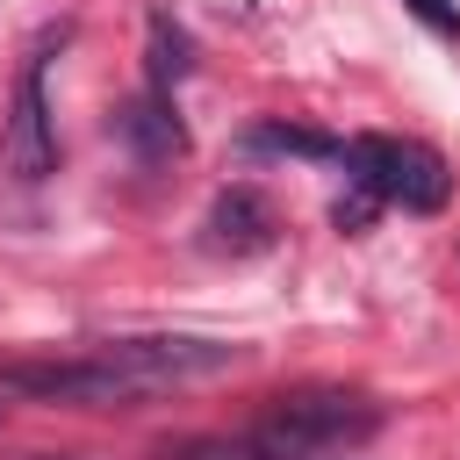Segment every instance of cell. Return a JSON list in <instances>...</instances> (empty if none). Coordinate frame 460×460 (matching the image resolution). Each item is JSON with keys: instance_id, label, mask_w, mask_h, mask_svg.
<instances>
[{"instance_id": "cell-11", "label": "cell", "mask_w": 460, "mask_h": 460, "mask_svg": "<svg viewBox=\"0 0 460 460\" xmlns=\"http://www.w3.org/2000/svg\"><path fill=\"white\" fill-rule=\"evenodd\" d=\"M402 7H410L424 29H438V36H460V7H453V0H402Z\"/></svg>"}, {"instance_id": "cell-7", "label": "cell", "mask_w": 460, "mask_h": 460, "mask_svg": "<svg viewBox=\"0 0 460 460\" xmlns=\"http://www.w3.org/2000/svg\"><path fill=\"white\" fill-rule=\"evenodd\" d=\"M144 72H151L158 93H172V86L194 72V43H187V29H180L165 7H151V22H144Z\"/></svg>"}, {"instance_id": "cell-10", "label": "cell", "mask_w": 460, "mask_h": 460, "mask_svg": "<svg viewBox=\"0 0 460 460\" xmlns=\"http://www.w3.org/2000/svg\"><path fill=\"white\" fill-rule=\"evenodd\" d=\"M374 208H381V201H374L367 187H352V194L331 208V223H338V230H367V223H374Z\"/></svg>"}, {"instance_id": "cell-6", "label": "cell", "mask_w": 460, "mask_h": 460, "mask_svg": "<svg viewBox=\"0 0 460 460\" xmlns=\"http://www.w3.org/2000/svg\"><path fill=\"white\" fill-rule=\"evenodd\" d=\"M208 244L216 252H230V259H252V252H266L273 237H280V216H273V201L259 194V187H223L216 201H208Z\"/></svg>"}, {"instance_id": "cell-1", "label": "cell", "mask_w": 460, "mask_h": 460, "mask_svg": "<svg viewBox=\"0 0 460 460\" xmlns=\"http://www.w3.org/2000/svg\"><path fill=\"white\" fill-rule=\"evenodd\" d=\"M230 367H244V345H230V338L151 331V338H101L65 359H0V395L65 402V410H137L165 388H187V381H208Z\"/></svg>"}, {"instance_id": "cell-8", "label": "cell", "mask_w": 460, "mask_h": 460, "mask_svg": "<svg viewBox=\"0 0 460 460\" xmlns=\"http://www.w3.org/2000/svg\"><path fill=\"white\" fill-rule=\"evenodd\" d=\"M237 151L244 158H345V144L338 137H323V129H295V122H252L244 137H237Z\"/></svg>"}, {"instance_id": "cell-2", "label": "cell", "mask_w": 460, "mask_h": 460, "mask_svg": "<svg viewBox=\"0 0 460 460\" xmlns=\"http://www.w3.org/2000/svg\"><path fill=\"white\" fill-rule=\"evenodd\" d=\"M259 438H273L280 453H309V460H352L374 431H381V402L359 388H295L273 395L252 417Z\"/></svg>"}, {"instance_id": "cell-3", "label": "cell", "mask_w": 460, "mask_h": 460, "mask_svg": "<svg viewBox=\"0 0 460 460\" xmlns=\"http://www.w3.org/2000/svg\"><path fill=\"white\" fill-rule=\"evenodd\" d=\"M338 165L352 172V187H367L381 208H402V216H438L453 201L446 158L417 137H352Z\"/></svg>"}, {"instance_id": "cell-9", "label": "cell", "mask_w": 460, "mask_h": 460, "mask_svg": "<svg viewBox=\"0 0 460 460\" xmlns=\"http://www.w3.org/2000/svg\"><path fill=\"white\" fill-rule=\"evenodd\" d=\"M158 460H309V453H280L273 438H259V431L244 424V431H216V438H180V446H165Z\"/></svg>"}, {"instance_id": "cell-4", "label": "cell", "mask_w": 460, "mask_h": 460, "mask_svg": "<svg viewBox=\"0 0 460 460\" xmlns=\"http://www.w3.org/2000/svg\"><path fill=\"white\" fill-rule=\"evenodd\" d=\"M43 72H50V36H36V50L22 58L14 72V93H7V122H0V158L14 180H50L58 165V122H50V93H43Z\"/></svg>"}, {"instance_id": "cell-5", "label": "cell", "mask_w": 460, "mask_h": 460, "mask_svg": "<svg viewBox=\"0 0 460 460\" xmlns=\"http://www.w3.org/2000/svg\"><path fill=\"white\" fill-rule=\"evenodd\" d=\"M108 129H115V144H122L137 165H172V158H187V122H180V108H172V93H158V86L129 93Z\"/></svg>"}]
</instances>
